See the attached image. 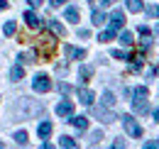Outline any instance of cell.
<instances>
[{
  "instance_id": "cell-1",
  "label": "cell",
  "mask_w": 159,
  "mask_h": 149,
  "mask_svg": "<svg viewBox=\"0 0 159 149\" xmlns=\"http://www.w3.org/2000/svg\"><path fill=\"white\" fill-rule=\"evenodd\" d=\"M32 88H34V93H49L52 91V78L47 74H37L34 81H32Z\"/></svg>"
},
{
  "instance_id": "cell-2",
  "label": "cell",
  "mask_w": 159,
  "mask_h": 149,
  "mask_svg": "<svg viewBox=\"0 0 159 149\" xmlns=\"http://www.w3.org/2000/svg\"><path fill=\"white\" fill-rule=\"evenodd\" d=\"M120 120H122V125H125V132H127L130 137H142V127H139L137 122H135V117H132V115H122Z\"/></svg>"
},
{
  "instance_id": "cell-3",
  "label": "cell",
  "mask_w": 159,
  "mask_h": 149,
  "mask_svg": "<svg viewBox=\"0 0 159 149\" xmlns=\"http://www.w3.org/2000/svg\"><path fill=\"white\" fill-rule=\"evenodd\" d=\"M20 112H25L27 117H30V115H39L42 105H34L32 100H22V103H20Z\"/></svg>"
},
{
  "instance_id": "cell-4",
  "label": "cell",
  "mask_w": 159,
  "mask_h": 149,
  "mask_svg": "<svg viewBox=\"0 0 159 149\" xmlns=\"http://www.w3.org/2000/svg\"><path fill=\"white\" fill-rule=\"evenodd\" d=\"M127 95H130L132 100H147V98H149V91H147V86H137V88L127 91Z\"/></svg>"
},
{
  "instance_id": "cell-5",
  "label": "cell",
  "mask_w": 159,
  "mask_h": 149,
  "mask_svg": "<svg viewBox=\"0 0 159 149\" xmlns=\"http://www.w3.org/2000/svg\"><path fill=\"white\" fill-rule=\"evenodd\" d=\"M57 115H59V117H71V115H74V103H69V100L59 103V105H57Z\"/></svg>"
},
{
  "instance_id": "cell-6",
  "label": "cell",
  "mask_w": 159,
  "mask_h": 149,
  "mask_svg": "<svg viewBox=\"0 0 159 149\" xmlns=\"http://www.w3.org/2000/svg\"><path fill=\"white\" fill-rule=\"evenodd\" d=\"M122 25H125L122 10H113V15H110V27H113V29H122Z\"/></svg>"
},
{
  "instance_id": "cell-7",
  "label": "cell",
  "mask_w": 159,
  "mask_h": 149,
  "mask_svg": "<svg viewBox=\"0 0 159 149\" xmlns=\"http://www.w3.org/2000/svg\"><path fill=\"white\" fill-rule=\"evenodd\" d=\"M69 122H71V125H74L76 130H81V132L88 127V117H86V115H76V117L71 115V120H69Z\"/></svg>"
},
{
  "instance_id": "cell-8",
  "label": "cell",
  "mask_w": 159,
  "mask_h": 149,
  "mask_svg": "<svg viewBox=\"0 0 159 149\" xmlns=\"http://www.w3.org/2000/svg\"><path fill=\"white\" fill-rule=\"evenodd\" d=\"M25 22H27V27H32V29H37V27L42 25V20L37 17L32 10H27V12H25Z\"/></svg>"
},
{
  "instance_id": "cell-9",
  "label": "cell",
  "mask_w": 159,
  "mask_h": 149,
  "mask_svg": "<svg viewBox=\"0 0 159 149\" xmlns=\"http://www.w3.org/2000/svg\"><path fill=\"white\" fill-rule=\"evenodd\" d=\"M79 100L83 103V105H93L96 98H93V93H91L88 88H79Z\"/></svg>"
},
{
  "instance_id": "cell-10",
  "label": "cell",
  "mask_w": 159,
  "mask_h": 149,
  "mask_svg": "<svg viewBox=\"0 0 159 149\" xmlns=\"http://www.w3.org/2000/svg\"><path fill=\"white\" fill-rule=\"evenodd\" d=\"M52 130H54V125L47 120V122H39V127H37V132H39V137L42 139H47L49 134H52Z\"/></svg>"
},
{
  "instance_id": "cell-11",
  "label": "cell",
  "mask_w": 159,
  "mask_h": 149,
  "mask_svg": "<svg viewBox=\"0 0 159 149\" xmlns=\"http://www.w3.org/2000/svg\"><path fill=\"white\" fill-rule=\"evenodd\" d=\"M20 61H22V64H37V52H34V49L22 52V54H20Z\"/></svg>"
},
{
  "instance_id": "cell-12",
  "label": "cell",
  "mask_w": 159,
  "mask_h": 149,
  "mask_svg": "<svg viewBox=\"0 0 159 149\" xmlns=\"http://www.w3.org/2000/svg\"><path fill=\"white\" fill-rule=\"evenodd\" d=\"M66 56H69V59H86V49H76V47H66Z\"/></svg>"
},
{
  "instance_id": "cell-13",
  "label": "cell",
  "mask_w": 159,
  "mask_h": 149,
  "mask_svg": "<svg viewBox=\"0 0 159 149\" xmlns=\"http://www.w3.org/2000/svg\"><path fill=\"white\" fill-rule=\"evenodd\" d=\"M12 139H15V144H20V147H25V144H30V134H27L25 130L15 132V137H12Z\"/></svg>"
},
{
  "instance_id": "cell-14",
  "label": "cell",
  "mask_w": 159,
  "mask_h": 149,
  "mask_svg": "<svg viewBox=\"0 0 159 149\" xmlns=\"http://www.w3.org/2000/svg\"><path fill=\"white\" fill-rule=\"evenodd\" d=\"M132 110L139 112V115H144V112L149 110V103H147V100H132Z\"/></svg>"
},
{
  "instance_id": "cell-15",
  "label": "cell",
  "mask_w": 159,
  "mask_h": 149,
  "mask_svg": "<svg viewBox=\"0 0 159 149\" xmlns=\"http://www.w3.org/2000/svg\"><path fill=\"white\" fill-rule=\"evenodd\" d=\"M93 115H98L103 122H113V120H115V115H113V112L103 110V108H96V110H93Z\"/></svg>"
},
{
  "instance_id": "cell-16",
  "label": "cell",
  "mask_w": 159,
  "mask_h": 149,
  "mask_svg": "<svg viewBox=\"0 0 159 149\" xmlns=\"http://www.w3.org/2000/svg\"><path fill=\"white\" fill-rule=\"evenodd\" d=\"M47 25H49V29H52L54 34H59V37H64V34H66V29L61 27V25L57 22V20H47Z\"/></svg>"
},
{
  "instance_id": "cell-17",
  "label": "cell",
  "mask_w": 159,
  "mask_h": 149,
  "mask_svg": "<svg viewBox=\"0 0 159 149\" xmlns=\"http://www.w3.org/2000/svg\"><path fill=\"white\" fill-rule=\"evenodd\" d=\"M59 147H64V149H76L79 144H76V139H74V137H66V134H64V137L59 139Z\"/></svg>"
},
{
  "instance_id": "cell-18",
  "label": "cell",
  "mask_w": 159,
  "mask_h": 149,
  "mask_svg": "<svg viewBox=\"0 0 159 149\" xmlns=\"http://www.w3.org/2000/svg\"><path fill=\"white\" fill-rule=\"evenodd\" d=\"M91 20H93V25H105V12L103 10H93V15H91Z\"/></svg>"
},
{
  "instance_id": "cell-19",
  "label": "cell",
  "mask_w": 159,
  "mask_h": 149,
  "mask_svg": "<svg viewBox=\"0 0 159 149\" xmlns=\"http://www.w3.org/2000/svg\"><path fill=\"white\" fill-rule=\"evenodd\" d=\"M22 76H25L22 66H12L10 69V81H22Z\"/></svg>"
},
{
  "instance_id": "cell-20",
  "label": "cell",
  "mask_w": 159,
  "mask_h": 149,
  "mask_svg": "<svg viewBox=\"0 0 159 149\" xmlns=\"http://www.w3.org/2000/svg\"><path fill=\"white\" fill-rule=\"evenodd\" d=\"M100 103H103L105 108H113V105H115V95L110 93V91H105V93H103V100H100Z\"/></svg>"
},
{
  "instance_id": "cell-21",
  "label": "cell",
  "mask_w": 159,
  "mask_h": 149,
  "mask_svg": "<svg viewBox=\"0 0 159 149\" xmlns=\"http://www.w3.org/2000/svg\"><path fill=\"white\" fill-rule=\"evenodd\" d=\"M120 42H122V47H132V42H135V39H132V32H127V29L120 32Z\"/></svg>"
},
{
  "instance_id": "cell-22",
  "label": "cell",
  "mask_w": 159,
  "mask_h": 149,
  "mask_svg": "<svg viewBox=\"0 0 159 149\" xmlns=\"http://www.w3.org/2000/svg\"><path fill=\"white\" fill-rule=\"evenodd\" d=\"M125 5H127L130 12H142V0H127Z\"/></svg>"
},
{
  "instance_id": "cell-23",
  "label": "cell",
  "mask_w": 159,
  "mask_h": 149,
  "mask_svg": "<svg viewBox=\"0 0 159 149\" xmlns=\"http://www.w3.org/2000/svg\"><path fill=\"white\" fill-rule=\"evenodd\" d=\"M115 32H118V29H113V27H110V29H105V32H100L98 42H110V39H115Z\"/></svg>"
},
{
  "instance_id": "cell-24",
  "label": "cell",
  "mask_w": 159,
  "mask_h": 149,
  "mask_svg": "<svg viewBox=\"0 0 159 149\" xmlns=\"http://www.w3.org/2000/svg\"><path fill=\"white\" fill-rule=\"evenodd\" d=\"M66 20L69 22H79V10L76 7H66Z\"/></svg>"
},
{
  "instance_id": "cell-25",
  "label": "cell",
  "mask_w": 159,
  "mask_h": 149,
  "mask_svg": "<svg viewBox=\"0 0 159 149\" xmlns=\"http://www.w3.org/2000/svg\"><path fill=\"white\" fill-rule=\"evenodd\" d=\"M81 78H83V81H88V78H91V76H93V69H91V66H81Z\"/></svg>"
},
{
  "instance_id": "cell-26",
  "label": "cell",
  "mask_w": 159,
  "mask_h": 149,
  "mask_svg": "<svg viewBox=\"0 0 159 149\" xmlns=\"http://www.w3.org/2000/svg\"><path fill=\"white\" fill-rule=\"evenodd\" d=\"M15 29H17V27H15V22H5V27H2V32H5L7 37H12V34H15Z\"/></svg>"
},
{
  "instance_id": "cell-27",
  "label": "cell",
  "mask_w": 159,
  "mask_h": 149,
  "mask_svg": "<svg viewBox=\"0 0 159 149\" xmlns=\"http://www.w3.org/2000/svg\"><path fill=\"white\" fill-rule=\"evenodd\" d=\"M147 15L149 17H159V5H149L147 7Z\"/></svg>"
},
{
  "instance_id": "cell-28",
  "label": "cell",
  "mask_w": 159,
  "mask_h": 149,
  "mask_svg": "<svg viewBox=\"0 0 159 149\" xmlns=\"http://www.w3.org/2000/svg\"><path fill=\"white\" fill-rule=\"evenodd\" d=\"M100 139H103V132H93V134H91V144H98V142H100Z\"/></svg>"
},
{
  "instance_id": "cell-29",
  "label": "cell",
  "mask_w": 159,
  "mask_h": 149,
  "mask_svg": "<svg viewBox=\"0 0 159 149\" xmlns=\"http://www.w3.org/2000/svg\"><path fill=\"white\" fill-rule=\"evenodd\" d=\"M59 91L64 95H69V93H71V86H69V83H59Z\"/></svg>"
},
{
  "instance_id": "cell-30",
  "label": "cell",
  "mask_w": 159,
  "mask_h": 149,
  "mask_svg": "<svg viewBox=\"0 0 159 149\" xmlns=\"http://www.w3.org/2000/svg\"><path fill=\"white\" fill-rule=\"evenodd\" d=\"M113 56H115V59H127V52H122V49H115V52H113Z\"/></svg>"
},
{
  "instance_id": "cell-31",
  "label": "cell",
  "mask_w": 159,
  "mask_h": 149,
  "mask_svg": "<svg viewBox=\"0 0 159 149\" xmlns=\"http://www.w3.org/2000/svg\"><path fill=\"white\" fill-rule=\"evenodd\" d=\"M79 37L81 39H88V37H91V29H83V27H81V29H79Z\"/></svg>"
},
{
  "instance_id": "cell-32",
  "label": "cell",
  "mask_w": 159,
  "mask_h": 149,
  "mask_svg": "<svg viewBox=\"0 0 159 149\" xmlns=\"http://www.w3.org/2000/svg\"><path fill=\"white\" fill-rule=\"evenodd\" d=\"M144 149H159V142H154V139L152 142H144Z\"/></svg>"
},
{
  "instance_id": "cell-33",
  "label": "cell",
  "mask_w": 159,
  "mask_h": 149,
  "mask_svg": "<svg viewBox=\"0 0 159 149\" xmlns=\"http://www.w3.org/2000/svg\"><path fill=\"white\" fill-rule=\"evenodd\" d=\"M137 32H139V34H142V37H149V27H144V25H142V27H139Z\"/></svg>"
},
{
  "instance_id": "cell-34",
  "label": "cell",
  "mask_w": 159,
  "mask_h": 149,
  "mask_svg": "<svg viewBox=\"0 0 159 149\" xmlns=\"http://www.w3.org/2000/svg\"><path fill=\"white\" fill-rule=\"evenodd\" d=\"M64 2H66V0H49V5H52V7H61Z\"/></svg>"
},
{
  "instance_id": "cell-35",
  "label": "cell",
  "mask_w": 159,
  "mask_h": 149,
  "mask_svg": "<svg viewBox=\"0 0 159 149\" xmlns=\"http://www.w3.org/2000/svg\"><path fill=\"white\" fill-rule=\"evenodd\" d=\"M113 147H115V149H122V147H125V142H122V139H115V142H113Z\"/></svg>"
},
{
  "instance_id": "cell-36",
  "label": "cell",
  "mask_w": 159,
  "mask_h": 149,
  "mask_svg": "<svg viewBox=\"0 0 159 149\" xmlns=\"http://www.w3.org/2000/svg\"><path fill=\"white\" fill-rule=\"evenodd\" d=\"M27 2H30L32 7H39V5H42V2H44V0H27Z\"/></svg>"
},
{
  "instance_id": "cell-37",
  "label": "cell",
  "mask_w": 159,
  "mask_h": 149,
  "mask_svg": "<svg viewBox=\"0 0 159 149\" xmlns=\"http://www.w3.org/2000/svg\"><path fill=\"white\" fill-rule=\"evenodd\" d=\"M7 7V0H0V10H5Z\"/></svg>"
},
{
  "instance_id": "cell-38",
  "label": "cell",
  "mask_w": 159,
  "mask_h": 149,
  "mask_svg": "<svg viewBox=\"0 0 159 149\" xmlns=\"http://www.w3.org/2000/svg\"><path fill=\"white\" fill-rule=\"evenodd\" d=\"M154 120H157V122H159V110H154Z\"/></svg>"
},
{
  "instance_id": "cell-39",
  "label": "cell",
  "mask_w": 159,
  "mask_h": 149,
  "mask_svg": "<svg viewBox=\"0 0 159 149\" xmlns=\"http://www.w3.org/2000/svg\"><path fill=\"white\" fill-rule=\"evenodd\" d=\"M2 147H5V144H2V142H0V149H2Z\"/></svg>"
},
{
  "instance_id": "cell-40",
  "label": "cell",
  "mask_w": 159,
  "mask_h": 149,
  "mask_svg": "<svg viewBox=\"0 0 159 149\" xmlns=\"http://www.w3.org/2000/svg\"><path fill=\"white\" fill-rule=\"evenodd\" d=\"M88 2H96V0H88Z\"/></svg>"
},
{
  "instance_id": "cell-41",
  "label": "cell",
  "mask_w": 159,
  "mask_h": 149,
  "mask_svg": "<svg viewBox=\"0 0 159 149\" xmlns=\"http://www.w3.org/2000/svg\"><path fill=\"white\" fill-rule=\"evenodd\" d=\"M105 2H110V0H105Z\"/></svg>"
}]
</instances>
